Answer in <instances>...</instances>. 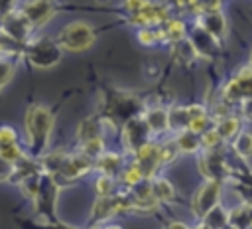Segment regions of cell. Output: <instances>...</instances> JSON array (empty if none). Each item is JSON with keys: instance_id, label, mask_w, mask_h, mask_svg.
<instances>
[{"instance_id": "cell-20", "label": "cell", "mask_w": 252, "mask_h": 229, "mask_svg": "<svg viewBox=\"0 0 252 229\" xmlns=\"http://www.w3.org/2000/svg\"><path fill=\"white\" fill-rule=\"evenodd\" d=\"M150 191H152V195H154L156 201H169L175 195L173 186L167 180H163V178L154 180V184H150Z\"/></svg>"}, {"instance_id": "cell-2", "label": "cell", "mask_w": 252, "mask_h": 229, "mask_svg": "<svg viewBox=\"0 0 252 229\" xmlns=\"http://www.w3.org/2000/svg\"><path fill=\"white\" fill-rule=\"evenodd\" d=\"M94 43V32L91 24L83 20L69 22L57 36V45L69 51H85Z\"/></svg>"}, {"instance_id": "cell-4", "label": "cell", "mask_w": 252, "mask_h": 229, "mask_svg": "<svg viewBox=\"0 0 252 229\" xmlns=\"http://www.w3.org/2000/svg\"><path fill=\"white\" fill-rule=\"evenodd\" d=\"M220 182L205 180L203 186L197 190L193 197V211L197 217H205L213 207L219 205V193H220Z\"/></svg>"}, {"instance_id": "cell-33", "label": "cell", "mask_w": 252, "mask_h": 229, "mask_svg": "<svg viewBox=\"0 0 252 229\" xmlns=\"http://www.w3.org/2000/svg\"><path fill=\"white\" fill-rule=\"evenodd\" d=\"M10 144H16V130L10 126H0V150Z\"/></svg>"}, {"instance_id": "cell-10", "label": "cell", "mask_w": 252, "mask_h": 229, "mask_svg": "<svg viewBox=\"0 0 252 229\" xmlns=\"http://www.w3.org/2000/svg\"><path fill=\"white\" fill-rule=\"evenodd\" d=\"M199 166H201V172L205 174L207 180L220 182L224 178V174H226V166L222 162V156L219 152H213V150H207L199 158Z\"/></svg>"}, {"instance_id": "cell-26", "label": "cell", "mask_w": 252, "mask_h": 229, "mask_svg": "<svg viewBox=\"0 0 252 229\" xmlns=\"http://www.w3.org/2000/svg\"><path fill=\"white\" fill-rule=\"evenodd\" d=\"M177 144H175V140H167L165 144H161L159 146V152H158V158H159V166H163V164H169L175 156H177Z\"/></svg>"}, {"instance_id": "cell-3", "label": "cell", "mask_w": 252, "mask_h": 229, "mask_svg": "<svg viewBox=\"0 0 252 229\" xmlns=\"http://www.w3.org/2000/svg\"><path fill=\"white\" fill-rule=\"evenodd\" d=\"M26 57L33 67L47 69V67H53L55 63H59V59L63 57V49L57 45V41H53L49 38H41V39L28 43Z\"/></svg>"}, {"instance_id": "cell-37", "label": "cell", "mask_w": 252, "mask_h": 229, "mask_svg": "<svg viewBox=\"0 0 252 229\" xmlns=\"http://www.w3.org/2000/svg\"><path fill=\"white\" fill-rule=\"evenodd\" d=\"M104 229H122L120 225H108V227H104Z\"/></svg>"}, {"instance_id": "cell-12", "label": "cell", "mask_w": 252, "mask_h": 229, "mask_svg": "<svg viewBox=\"0 0 252 229\" xmlns=\"http://www.w3.org/2000/svg\"><path fill=\"white\" fill-rule=\"evenodd\" d=\"M199 28H203L213 39H220L224 38L226 34V20L222 16V12H209V14H201L199 22H197Z\"/></svg>"}, {"instance_id": "cell-5", "label": "cell", "mask_w": 252, "mask_h": 229, "mask_svg": "<svg viewBox=\"0 0 252 229\" xmlns=\"http://www.w3.org/2000/svg\"><path fill=\"white\" fill-rule=\"evenodd\" d=\"M30 32H32V26L24 20V16L20 12H12L8 14L4 20H2V28H0V34L6 36L10 41H18V43H26L28 38H30Z\"/></svg>"}, {"instance_id": "cell-17", "label": "cell", "mask_w": 252, "mask_h": 229, "mask_svg": "<svg viewBox=\"0 0 252 229\" xmlns=\"http://www.w3.org/2000/svg\"><path fill=\"white\" fill-rule=\"evenodd\" d=\"M144 122L148 126V130H154V132H163L167 128V111H163L161 107H156V109H150L144 116Z\"/></svg>"}, {"instance_id": "cell-31", "label": "cell", "mask_w": 252, "mask_h": 229, "mask_svg": "<svg viewBox=\"0 0 252 229\" xmlns=\"http://www.w3.org/2000/svg\"><path fill=\"white\" fill-rule=\"evenodd\" d=\"M112 188H114V180L108 178V176H100L96 180V184H94V190H96L98 197H108L110 191H112Z\"/></svg>"}, {"instance_id": "cell-19", "label": "cell", "mask_w": 252, "mask_h": 229, "mask_svg": "<svg viewBox=\"0 0 252 229\" xmlns=\"http://www.w3.org/2000/svg\"><path fill=\"white\" fill-rule=\"evenodd\" d=\"M226 223H230L234 229H248V225H250V207H248V203H240L230 213H226Z\"/></svg>"}, {"instance_id": "cell-35", "label": "cell", "mask_w": 252, "mask_h": 229, "mask_svg": "<svg viewBox=\"0 0 252 229\" xmlns=\"http://www.w3.org/2000/svg\"><path fill=\"white\" fill-rule=\"evenodd\" d=\"M144 4H146V2H126V8H128V10L132 12V16H134V14H138V12L144 8Z\"/></svg>"}, {"instance_id": "cell-7", "label": "cell", "mask_w": 252, "mask_h": 229, "mask_svg": "<svg viewBox=\"0 0 252 229\" xmlns=\"http://www.w3.org/2000/svg\"><path fill=\"white\" fill-rule=\"evenodd\" d=\"M20 14L32 28H39L55 14V8L51 2H28L22 6Z\"/></svg>"}, {"instance_id": "cell-29", "label": "cell", "mask_w": 252, "mask_h": 229, "mask_svg": "<svg viewBox=\"0 0 252 229\" xmlns=\"http://www.w3.org/2000/svg\"><path fill=\"white\" fill-rule=\"evenodd\" d=\"M199 140H201V146L207 148V150H213V148H217L220 144V136L217 134L215 126H211L209 130H205L203 136H199Z\"/></svg>"}, {"instance_id": "cell-30", "label": "cell", "mask_w": 252, "mask_h": 229, "mask_svg": "<svg viewBox=\"0 0 252 229\" xmlns=\"http://www.w3.org/2000/svg\"><path fill=\"white\" fill-rule=\"evenodd\" d=\"M122 180H124V184H128V186H138L144 178H142V172L138 170V166L136 164H132L130 168H126L124 172H122Z\"/></svg>"}, {"instance_id": "cell-15", "label": "cell", "mask_w": 252, "mask_h": 229, "mask_svg": "<svg viewBox=\"0 0 252 229\" xmlns=\"http://www.w3.org/2000/svg\"><path fill=\"white\" fill-rule=\"evenodd\" d=\"M77 136L81 138V142L100 138V120H98L96 116H87L85 120L79 122V126H77Z\"/></svg>"}, {"instance_id": "cell-13", "label": "cell", "mask_w": 252, "mask_h": 229, "mask_svg": "<svg viewBox=\"0 0 252 229\" xmlns=\"http://www.w3.org/2000/svg\"><path fill=\"white\" fill-rule=\"evenodd\" d=\"M191 47L195 49V53H205V55H211L217 47V39H213L203 28L195 26L193 32H191Z\"/></svg>"}, {"instance_id": "cell-11", "label": "cell", "mask_w": 252, "mask_h": 229, "mask_svg": "<svg viewBox=\"0 0 252 229\" xmlns=\"http://www.w3.org/2000/svg\"><path fill=\"white\" fill-rule=\"evenodd\" d=\"M89 170H91V162H89L85 156L77 154V156H65V160H63V164H61L59 172L53 174V176H57V178L63 176V180H75V178L87 174Z\"/></svg>"}, {"instance_id": "cell-6", "label": "cell", "mask_w": 252, "mask_h": 229, "mask_svg": "<svg viewBox=\"0 0 252 229\" xmlns=\"http://www.w3.org/2000/svg\"><path fill=\"white\" fill-rule=\"evenodd\" d=\"M130 22L134 26H142V28H156V26L167 22V8L163 4H150V2H146L144 8L130 18Z\"/></svg>"}, {"instance_id": "cell-25", "label": "cell", "mask_w": 252, "mask_h": 229, "mask_svg": "<svg viewBox=\"0 0 252 229\" xmlns=\"http://www.w3.org/2000/svg\"><path fill=\"white\" fill-rule=\"evenodd\" d=\"M39 182H41V178L37 174H30V176L20 180V188L28 199H35V195L39 191Z\"/></svg>"}, {"instance_id": "cell-1", "label": "cell", "mask_w": 252, "mask_h": 229, "mask_svg": "<svg viewBox=\"0 0 252 229\" xmlns=\"http://www.w3.org/2000/svg\"><path fill=\"white\" fill-rule=\"evenodd\" d=\"M53 128V113L43 105H32L26 113V134L33 152H43Z\"/></svg>"}, {"instance_id": "cell-24", "label": "cell", "mask_w": 252, "mask_h": 229, "mask_svg": "<svg viewBox=\"0 0 252 229\" xmlns=\"http://www.w3.org/2000/svg\"><path fill=\"white\" fill-rule=\"evenodd\" d=\"M203 223H205L209 229H220V227L226 225V211H224L220 205H217V207H213V209L203 217Z\"/></svg>"}, {"instance_id": "cell-9", "label": "cell", "mask_w": 252, "mask_h": 229, "mask_svg": "<svg viewBox=\"0 0 252 229\" xmlns=\"http://www.w3.org/2000/svg\"><path fill=\"white\" fill-rule=\"evenodd\" d=\"M158 152H159V146L154 142H146L144 146H140L136 150V162L134 164L142 172V178H150L158 170V166H159Z\"/></svg>"}, {"instance_id": "cell-14", "label": "cell", "mask_w": 252, "mask_h": 229, "mask_svg": "<svg viewBox=\"0 0 252 229\" xmlns=\"http://www.w3.org/2000/svg\"><path fill=\"white\" fill-rule=\"evenodd\" d=\"M120 162H122V158L116 152H106V154H100L96 158V170L100 172V176L112 178L120 170Z\"/></svg>"}, {"instance_id": "cell-27", "label": "cell", "mask_w": 252, "mask_h": 229, "mask_svg": "<svg viewBox=\"0 0 252 229\" xmlns=\"http://www.w3.org/2000/svg\"><path fill=\"white\" fill-rule=\"evenodd\" d=\"M138 39L144 45H154L159 39H163V36H161V30H158V28H142L138 32Z\"/></svg>"}, {"instance_id": "cell-34", "label": "cell", "mask_w": 252, "mask_h": 229, "mask_svg": "<svg viewBox=\"0 0 252 229\" xmlns=\"http://www.w3.org/2000/svg\"><path fill=\"white\" fill-rule=\"evenodd\" d=\"M14 164H10L8 160H4V158H0V182H6V180H10L12 176H14Z\"/></svg>"}, {"instance_id": "cell-36", "label": "cell", "mask_w": 252, "mask_h": 229, "mask_svg": "<svg viewBox=\"0 0 252 229\" xmlns=\"http://www.w3.org/2000/svg\"><path fill=\"white\" fill-rule=\"evenodd\" d=\"M165 229H189V227H187L185 223H181V221H171Z\"/></svg>"}, {"instance_id": "cell-22", "label": "cell", "mask_w": 252, "mask_h": 229, "mask_svg": "<svg viewBox=\"0 0 252 229\" xmlns=\"http://www.w3.org/2000/svg\"><path fill=\"white\" fill-rule=\"evenodd\" d=\"M238 128H240V120H238V116H226V118H220V120H217V126H215V130H217V134L220 136V140H222V138L236 136Z\"/></svg>"}, {"instance_id": "cell-23", "label": "cell", "mask_w": 252, "mask_h": 229, "mask_svg": "<svg viewBox=\"0 0 252 229\" xmlns=\"http://www.w3.org/2000/svg\"><path fill=\"white\" fill-rule=\"evenodd\" d=\"M175 144H177V150L179 152H197L201 148L199 136L193 134V132H189V130L179 132V136L175 138Z\"/></svg>"}, {"instance_id": "cell-32", "label": "cell", "mask_w": 252, "mask_h": 229, "mask_svg": "<svg viewBox=\"0 0 252 229\" xmlns=\"http://www.w3.org/2000/svg\"><path fill=\"white\" fill-rule=\"evenodd\" d=\"M12 75H14V65H12V61L6 59V57H0V89L12 79Z\"/></svg>"}, {"instance_id": "cell-18", "label": "cell", "mask_w": 252, "mask_h": 229, "mask_svg": "<svg viewBox=\"0 0 252 229\" xmlns=\"http://www.w3.org/2000/svg\"><path fill=\"white\" fill-rule=\"evenodd\" d=\"M187 124H189L187 107H171L167 111V128L183 132V130H187Z\"/></svg>"}, {"instance_id": "cell-28", "label": "cell", "mask_w": 252, "mask_h": 229, "mask_svg": "<svg viewBox=\"0 0 252 229\" xmlns=\"http://www.w3.org/2000/svg\"><path fill=\"white\" fill-rule=\"evenodd\" d=\"M234 150H236V154H240V156H244V158L250 154V150H252V138H250L248 132H242V134L236 136V140H234Z\"/></svg>"}, {"instance_id": "cell-21", "label": "cell", "mask_w": 252, "mask_h": 229, "mask_svg": "<svg viewBox=\"0 0 252 229\" xmlns=\"http://www.w3.org/2000/svg\"><path fill=\"white\" fill-rule=\"evenodd\" d=\"M161 36H163V39L173 41V43L183 41V38H185V26H183V22H179V20H167L165 22V28L161 30Z\"/></svg>"}, {"instance_id": "cell-8", "label": "cell", "mask_w": 252, "mask_h": 229, "mask_svg": "<svg viewBox=\"0 0 252 229\" xmlns=\"http://www.w3.org/2000/svg\"><path fill=\"white\" fill-rule=\"evenodd\" d=\"M148 126H146V122H144V118H138V116H134V118H130L126 124H124V144H126V148L130 150V152H136L140 146H144L146 142H148Z\"/></svg>"}, {"instance_id": "cell-16", "label": "cell", "mask_w": 252, "mask_h": 229, "mask_svg": "<svg viewBox=\"0 0 252 229\" xmlns=\"http://www.w3.org/2000/svg\"><path fill=\"white\" fill-rule=\"evenodd\" d=\"M114 213H118L116 197H98L93 205V219L94 221H102Z\"/></svg>"}]
</instances>
